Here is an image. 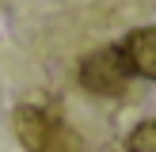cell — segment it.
Returning <instances> with one entry per match:
<instances>
[{
  "mask_svg": "<svg viewBox=\"0 0 156 152\" xmlns=\"http://www.w3.org/2000/svg\"><path fill=\"white\" fill-rule=\"evenodd\" d=\"M129 76H133V68H129L122 46H99L80 61V84L91 95H107V99L122 95L129 88Z\"/></svg>",
  "mask_w": 156,
  "mask_h": 152,
  "instance_id": "7a4b0ae2",
  "label": "cell"
},
{
  "mask_svg": "<svg viewBox=\"0 0 156 152\" xmlns=\"http://www.w3.org/2000/svg\"><path fill=\"white\" fill-rule=\"evenodd\" d=\"M126 152H156V122H141L126 137Z\"/></svg>",
  "mask_w": 156,
  "mask_h": 152,
  "instance_id": "277c9868",
  "label": "cell"
},
{
  "mask_svg": "<svg viewBox=\"0 0 156 152\" xmlns=\"http://www.w3.org/2000/svg\"><path fill=\"white\" fill-rule=\"evenodd\" d=\"M12 126L27 152H80V137L46 106H34V103L15 106Z\"/></svg>",
  "mask_w": 156,
  "mask_h": 152,
  "instance_id": "6da1fadb",
  "label": "cell"
},
{
  "mask_svg": "<svg viewBox=\"0 0 156 152\" xmlns=\"http://www.w3.org/2000/svg\"><path fill=\"white\" fill-rule=\"evenodd\" d=\"M122 53H126L133 76L156 80V27H137V30H129L126 42H122Z\"/></svg>",
  "mask_w": 156,
  "mask_h": 152,
  "instance_id": "3957f363",
  "label": "cell"
}]
</instances>
